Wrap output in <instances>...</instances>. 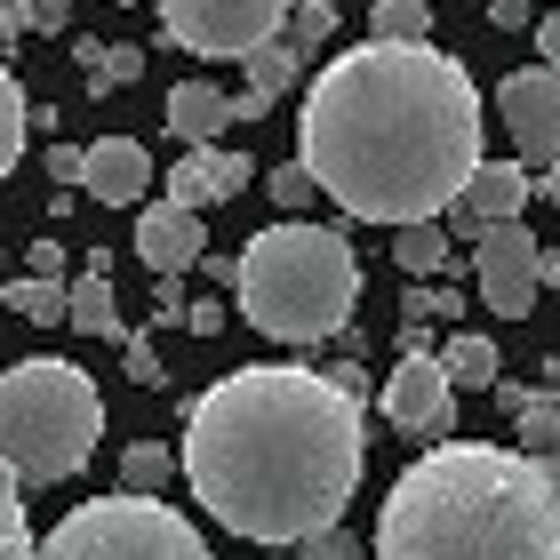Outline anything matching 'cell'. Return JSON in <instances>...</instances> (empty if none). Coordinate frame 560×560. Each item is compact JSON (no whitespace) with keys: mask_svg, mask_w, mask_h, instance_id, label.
Returning a JSON list of instances; mask_svg holds the SVG:
<instances>
[{"mask_svg":"<svg viewBox=\"0 0 560 560\" xmlns=\"http://www.w3.org/2000/svg\"><path fill=\"white\" fill-rule=\"evenodd\" d=\"M480 89L448 48H337L296 120V168L361 224H441L480 168Z\"/></svg>","mask_w":560,"mask_h":560,"instance_id":"1","label":"cell"},{"mask_svg":"<svg viewBox=\"0 0 560 560\" xmlns=\"http://www.w3.org/2000/svg\"><path fill=\"white\" fill-rule=\"evenodd\" d=\"M361 465L369 409L296 361L217 376L185 409V448H176V472L192 480L209 521L248 545H304L320 528H345Z\"/></svg>","mask_w":560,"mask_h":560,"instance_id":"2","label":"cell"},{"mask_svg":"<svg viewBox=\"0 0 560 560\" xmlns=\"http://www.w3.org/2000/svg\"><path fill=\"white\" fill-rule=\"evenodd\" d=\"M376 560H560V480L521 448L441 441L385 489Z\"/></svg>","mask_w":560,"mask_h":560,"instance_id":"3","label":"cell"},{"mask_svg":"<svg viewBox=\"0 0 560 560\" xmlns=\"http://www.w3.org/2000/svg\"><path fill=\"white\" fill-rule=\"evenodd\" d=\"M241 320L272 345H320L345 337L352 304H361V257L337 224H304L280 217L272 233L248 241V257H233Z\"/></svg>","mask_w":560,"mask_h":560,"instance_id":"4","label":"cell"},{"mask_svg":"<svg viewBox=\"0 0 560 560\" xmlns=\"http://www.w3.org/2000/svg\"><path fill=\"white\" fill-rule=\"evenodd\" d=\"M105 441V400H96L89 369L57 361H16L0 369V472L16 489H57L96 456Z\"/></svg>","mask_w":560,"mask_h":560,"instance_id":"5","label":"cell"},{"mask_svg":"<svg viewBox=\"0 0 560 560\" xmlns=\"http://www.w3.org/2000/svg\"><path fill=\"white\" fill-rule=\"evenodd\" d=\"M33 560H217L200 545V528L161 497H96L72 504V513L33 545Z\"/></svg>","mask_w":560,"mask_h":560,"instance_id":"6","label":"cell"},{"mask_svg":"<svg viewBox=\"0 0 560 560\" xmlns=\"http://www.w3.org/2000/svg\"><path fill=\"white\" fill-rule=\"evenodd\" d=\"M161 24L192 57H257L265 40H280L289 0H161Z\"/></svg>","mask_w":560,"mask_h":560,"instance_id":"7","label":"cell"},{"mask_svg":"<svg viewBox=\"0 0 560 560\" xmlns=\"http://www.w3.org/2000/svg\"><path fill=\"white\" fill-rule=\"evenodd\" d=\"M472 280H480V304H489L497 320H521L528 304L545 289V241L528 233V224H480L472 233Z\"/></svg>","mask_w":560,"mask_h":560,"instance_id":"8","label":"cell"},{"mask_svg":"<svg viewBox=\"0 0 560 560\" xmlns=\"http://www.w3.org/2000/svg\"><path fill=\"white\" fill-rule=\"evenodd\" d=\"M497 113H504V129H513V161L521 168H552L560 161V72H545V65L504 72Z\"/></svg>","mask_w":560,"mask_h":560,"instance_id":"9","label":"cell"},{"mask_svg":"<svg viewBox=\"0 0 560 560\" xmlns=\"http://www.w3.org/2000/svg\"><path fill=\"white\" fill-rule=\"evenodd\" d=\"M385 424L409 432V441H456V393L432 352H400V369L385 376Z\"/></svg>","mask_w":560,"mask_h":560,"instance_id":"10","label":"cell"},{"mask_svg":"<svg viewBox=\"0 0 560 560\" xmlns=\"http://www.w3.org/2000/svg\"><path fill=\"white\" fill-rule=\"evenodd\" d=\"M528 192H537V176H528L521 161H480L465 176V192L448 200V217H441V233H480V224H513L528 209Z\"/></svg>","mask_w":560,"mask_h":560,"instance_id":"11","label":"cell"},{"mask_svg":"<svg viewBox=\"0 0 560 560\" xmlns=\"http://www.w3.org/2000/svg\"><path fill=\"white\" fill-rule=\"evenodd\" d=\"M137 257L152 265V280H185L209 257V233H200V217L176 209V200H144L137 209Z\"/></svg>","mask_w":560,"mask_h":560,"instance_id":"12","label":"cell"},{"mask_svg":"<svg viewBox=\"0 0 560 560\" xmlns=\"http://www.w3.org/2000/svg\"><path fill=\"white\" fill-rule=\"evenodd\" d=\"M81 185L89 200H105V209H144V192H152V152L137 137H96L81 152Z\"/></svg>","mask_w":560,"mask_h":560,"instance_id":"13","label":"cell"},{"mask_svg":"<svg viewBox=\"0 0 560 560\" xmlns=\"http://www.w3.org/2000/svg\"><path fill=\"white\" fill-rule=\"evenodd\" d=\"M248 176H257V168H248V152H224V144H192L185 152V161H176L168 168V200H176V209H217V200H241L248 192Z\"/></svg>","mask_w":560,"mask_h":560,"instance_id":"14","label":"cell"},{"mask_svg":"<svg viewBox=\"0 0 560 560\" xmlns=\"http://www.w3.org/2000/svg\"><path fill=\"white\" fill-rule=\"evenodd\" d=\"M65 320L81 328V337H129L120 313H113V272H105V257H89V272L65 289Z\"/></svg>","mask_w":560,"mask_h":560,"instance_id":"15","label":"cell"},{"mask_svg":"<svg viewBox=\"0 0 560 560\" xmlns=\"http://www.w3.org/2000/svg\"><path fill=\"white\" fill-rule=\"evenodd\" d=\"M168 129L185 144H217L224 137V89L217 81H176L168 89Z\"/></svg>","mask_w":560,"mask_h":560,"instance_id":"16","label":"cell"},{"mask_svg":"<svg viewBox=\"0 0 560 560\" xmlns=\"http://www.w3.org/2000/svg\"><path fill=\"white\" fill-rule=\"evenodd\" d=\"M497 393V409L504 417H521V456H537V465H545V456H552V441H560V393L545 385V393H513V385H489Z\"/></svg>","mask_w":560,"mask_h":560,"instance_id":"17","label":"cell"},{"mask_svg":"<svg viewBox=\"0 0 560 560\" xmlns=\"http://www.w3.org/2000/svg\"><path fill=\"white\" fill-rule=\"evenodd\" d=\"M432 361H441L448 393H489V385H497V345L480 337V328H456V337L432 352Z\"/></svg>","mask_w":560,"mask_h":560,"instance_id":"18","label":"cell"},{"mask_svg":"<svg viewBox=\"0 0 560 560\" xmlns=\"http://www.w3.org/2000/svg\"><path fill=\"white\" fill-rule=\"evenodd\" d=\"M393 265L409 272V280H441L456 265V248H448L441 224H400V233H393Z\"/></svg>","mask_w":560,"mask_h":560,"instance_id":"19","label":"cell"},{"mask_svg":"<svg viewBox=\"0 0 560 560\" xmlns=\"http://www.w3.org/2000/svg\"><path fill=\"white\" fill-rule=\"evenodd\" d=\"M241 65H248V96H257V105H280V96L304 81V57L289 40H265L257 57H241Z\"/></svg>","mask_w":560,"mask_h":560,"instance_id":"20","label":"cell"},{"mask_svg":"<svg viewBox=\"0 0 560 560\" xmlns=\"http://www.w3.org/2000/svg\"><path fill=\"white\" fill-rule=\"evenodd\" d=\"M168 480H176V448L129 441V456H120V497H161Z\"/></svg>","mask_w":560,"mask_h":560,"instance_id":"21","label":"cell"},{"mask_svg":"<svg viewBox=\"0 0 560 560\" xmlns=\"http://www.w3.org/2000/svg\"><path fill=\"white\" fill-rule=\"evenodd\" d=\"M81 72L96 96H113L120 81H137L144 72V48H120V40H81Z\"/></svg>","mask_w":560,"mask_h":560,"instance_id":"22","label":"cell"},{"mask_svg":"<svg viewBox=\"0 0 560 560\" xmlns=\"http://www.w3.org/2000/svg\"><path fill=\"white\" fill-rule=\"evenodd\" d=\"M369 40L417 48V40H432V9H424V0H376V9H369Z\"/></svg>","mask_w":560,"mask_h":560,"instance_id":"23","label":"cell"},{"mask_svg":"<svg viewBox=\"0 0 560 560\" xmlns=\"http://www.w3.org/2000/svg\"><path fill=\"white\" fill-rule=\"evenodd\" d=\"M24 137H33V105H24L16 72L0 65V176H9V168L24 161Z\"/></svg>","mask_w":560,"mask_h":560,"instance_id":"24","label":"cell"},{"mask_svg":"<svg viewBox=\"0 0 560 560\" xmlns=\"http://www.w3.org/2000/svg\"><path fill=\"white\" fill-rule=\"evenodd\" d=\"M280 40H289L296 57H313L320 40H337V0H289V24H280Z\"/></svg>","mask_w":560,"mask_h":560,"instance_id":"25","label":"cell"},{"mask_svg":"<svg viewBox=\"0 0 560 560\" xmlns=\"http://www.w3.org/2000/svg\"><path fill=\"white\" fill-rule=\"evenodd\" d=\"M0 304H9V313H24L33 328H57V320H65V280H9V289H0Z\"/></svg>","mask_w":560,"mask_h":560,"instance_id":"26","label":"cell"},{"mask_svg":"<svg viewBox=\"0 0 560 560\" xmlns=\"http://www.w3.org/2000/svg\"><path fill=\"white\" fill-rule=\"evenodd\" d=\"M0 560H33V521H24V489L0 472Z\"/></svg>","mask_w":560,"mask_h":560,"instance_id":"27","label":"cell"},{"mask_svg":"<svg viewBox=\"0 0 560 560\" xmlns=\"http://www.w3.org/2000/svg\"><path fill=\"white\" fill-rule=\"evenodd\" d=\"M400 313H409V328H432V320H456L465 304H456V289H441V280H417Z\"/></svg>","mask_w":560,"mask_h":560,"instance_id":"28","label":"cell"},{"mask_svg":"<svg viewBox=\"0 0 560 560\" xmlns=\"http://www.w3.org/2000/svg\"><path fill=\"white\" fill-rule=\"evenodd\" d=\"M265 192L280 200V217H304V209H313V176H304L296 161H289V168H272V176H265Z\"/></svg>","mask_w":560,"mask_h":560,"instance_id":"29","label":"cell"},{"mask_svg":"<svg viewBox=\"0 0 560 560\" xmlns=\"http://www.w3.org/2000/svg\"><path fill=\"white\" fill-rule=\"evenodd\" d=\"M296 560H369V545L352 537V528H320V537H304Z\"/></svg>","mask_w":560,"mask_h":560,"instance_id":"30","label":"cell"},{"mask_svg":"<svg viewBox=\"0 0 560 560\" xmlns=\"http://www.w3.org/2000/svg\"><path fill=\"white\" fill-rule=\"evenodd\" d=\"M120 361H129V376H137V385H161V352H152V337H144V328H129V337H120Z\"/></svg>","mask_w":560,"mask_h":560,"instance_id":"31","label":"cell"},{"mask_svg":"<svg viewBox=\"0 0 560 560\" xmlns=\"http://www.w3.org/2000/svg\"><path fill=\"white\" fill-rule=\"evenodd\" d=\"M185 280H152V320H161V328H176V320H185Z\"/></svg>","mask_w":560,"mask_h":560,"instance_id":"32","label":"cell"},{"mask_svg":"<svg viewBox=\"0 0 560 560\" xmlns=\"http://www.w3.org/2000/svg\"><path fill=\"white\" fill-rule=\"evenodd\" d=\"M24 265H33L24 280H65V241H33V248H24Z\"/></svg>","mask_w":560,"mask_h":560,"instance_id":"33","label":"cell"},{"mask_svg":"<svg viewBox=\"0 0 560 560\" xmlns=\"http://www.w3.org/2000/svg\"><path fill=\"white\" fill-rule=\"evenodd\" d=\"M224 320H233V313H224L217 296H200V304H185V320H176V328H192V337H217Z\"/></svg>","mask_w":560,"mask_h":560,"instance_id":"34","label":"cell"},{"mask_svg":"<svg viewBox=\"0 0 560 560\" xmlns=\"http://www.w3.org/2000/svg\"><path fill=\"white\" fill-rule=\"evenodd\" d=\"M489 24L497 33H521V24H537V9L528 0H489Z\"/></svg>","mask_w":560,"mask_h":560,"instance_id":"35","label":"cell"},{"mask_svg":"<svg viewBox=\"0 0 560 560\" xmlns=\"http://www.w3.org/2000/svg\"><path fill=\"white\" fill-rule=\"evenodd\" d=\"M537 57H545V72H560V9L537 16Z\"/></svg>","mask_w":560,"mask_h":560,"instance_id":"36","label":"cell"},{"mask_svg":"<svg viewBox=\"0 0 560 560\" xmlns=\"http://www.w3.org/2000/svg\"><path fill=\"white\" fill-rule=\"evenodd\" d=\"M48 176H57V185H81V144H48Z\"/></svg>","mask_w":560,"mask_h":560,"instance_id":"37","label":"cell"},{"mask_svg":"<svg viewBox=\"0 0 560 560\" xmlns=\"http://www.w3.org/2000/svg\"><path fill=\"white\" fill-rule=\"evenodd\" d=\"M72 24V0H33V33H65Z\"/></svg>","mask_w":560,"mask_h":560,"instance_id":"38","label":"cell"},{"mask_svg":"<svg viewBox=\"0 0 560 560\" xmlns=\"http://www.w3.org/2000/svg\"><path fill=\"white\" fill-rule=\"evenodd\" d=\"M16 33H33V0H0V40H16Z\"/></svg>","mask_w":560,"mask_h":560,"instance_id":"39","label":"cell"},{"mask_svg":"<svg viewBox=\"0 0 560 560\" xmlns=\"http://www.w3.org/2000/svg\"><path fill=\"white\" fill-rule=\"evenodd\" d=\"M265 113H272V105H257L248 89H241V96H224V129H233V120H265Z\"/></svg>","mask_w":560,"mask_h":560,"instance_id":"40","label":"cell"},{"mask_svg":"<svg viewBox=\"0 0 560 560\" xmlns=\"http://www.w3.org/2000/svg\"><path fill=\"white\" fill-rule=\"evenodd\" d=\"M537 192H545V200H552V209H560V161L545 168V185H537Z\"/></svg>","mask_w":560,"mask_h":560,"instance_id":"41","label":"cell"},{"mask_svg":"<svg viewBox=\"0 0 560 560\" xmlns=\"http://www.w3.org/2000/svg\"><path fill=\"white\" fill-rule=\"evenodd\" d=\"M545 280H552V296H560V248H545Z\"/></svg>","mask_w":560,"mask_h":560,"instance_id":"42","label":"cell"},{"mask_svg":"<svg viewBox=\"0 0 560 560\" xmlns=\"http://www.w3.org/2000/svg\"><path fill=\"white\" fill-rule=\"evenodd\" d=\"M552 456H560V441H552Z\"/></svg>","mask_w":560,"mask_h":560,"instance_id":"43","label":"cell"},{"mask_svg":"<svg viewBox=\"0 0 560 560\" xmlns=\"http://www.w3.org/2000/svg\"><path fill=\"white\" fill-rule=\"evenodd\" d=\"M120 9H129V0H120Z\"/></svg>","mask_w":560,"mask_h":560,"instance_id":"44","label":"cell"},{"mask_svg":"<svg viewBox=\"0 0 560 560\" xmlns=\"http://www.w3.org/2000/svg\"><path fill=\"white\" fill-rule=\"evenodd\" d=\"M424 9H432V0H424Z\"/></svg>","mask_w":560,"mask_h":560,"instance_id":"45","label":"cell"}]
</instances>
